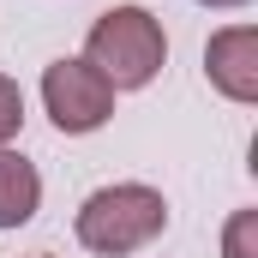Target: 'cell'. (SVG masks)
I'll return each instance as SVG.
<instances>
[{
    "label": "cell",
    "mask_w": 258,
    "mask_h": 258,
    "mask_svg": "<svg viewBox=\"0 0 258 258\" xmlns=\"http://www.w3.org/2000/svg\"><path fill=\"white\" fill-rule=\"evenodd\" d=\"M42 108H48V120H54L66 138H84V132L108 126L114 90H108V78L90 60H72V54H66V60L42 66Z\"/></svg>",
    "instance_id": "3957f363"
},
{
    "label": "cell",
    "mask_w": 258,
    "mask_h": 258,
    "mask_svg": "<svg viewBox=\"0 0 258 258\" xmlns=\"http://www.w3.org/2000/svg\"><path fill=\"white\" fill-rule=\"evenodd\" d=\"M42 258H48V252H42Z\"/></svg>",
    "instance_id": "9c48e42d"
},
{
    "label": "cell",
    "mask_w": 258,
    "mask_h": 258,
    "mask_svg": "<svg viewBox=\"0 0 258 258\" xmlns=\"http://www.w3.org/2000/svg\"><path fill=\"white\" fill-rule=\"evenodd\" d=\"M42 204V174L18 150H0V228H24Z\"/></svg>",
    "instance_id": "5b68a950"
},
{
    "label": "cell",
    "mask_w": 258,
    "mask_h": 258,
    "mask_svg": "<svg viewBox=\"0 0 258 258\" xmlns=\"http://www.w3.org/2000/svg\"><path fill=\"white\" fill-rule=\"evenodd\" d=\"M198 6H216V12H228V6H246V0H198Z\"/></svg>",
    "instance_id": "ba28073f"
},
{
    "label": "cell",
    "mask_w": 258,
    "mask_h": 258,
    "mask_svg": "<svg viewBox=\"0 0 258 258\" xmlns=\"http://www.w3.org/2000/svg\"><path fill=\"white\" fill-rule=\"evenodd\" d=\"M222 258H258V210H234L222 228Z\"/></svg>",
    "instance_id": "8992f818"
},
{
    "label": "cell",
    "mask_w": 258,
    "mask_h": 258,
    "mask_svg": "<svg viewBox=\"0 0 258 258\" xmlns=\"http://www.w3.org/2000/svg\"><path fill=\"white\" fill-rule=\"evenodd\" d=\"M78 240L102 258H126L138 246H150L162 228H168V204L156 186L144 180H114V186H96V192L78 204Z\"/></svg>",
    "instance_id": "6da1fadb"
},
{
    "label": "cell",
    "mask_w": 258,
    "mask_h": 258,
    "mask_svg": "<svg viewBox=\"0 0 258 258\" xmlns=\"http://www.w3.org/2000/svg\"><path fill=\"white\" fill-rule=\"evenodd\" d=\"M204 78H210L228 102L252 108L258 102V24H228V30H216V36L204 42Z\"/></svg>",
    "instance_id": "277c9868"
},
{
    "label": "cell",
    "mask_w": 258,
    "mask_h": 258,
    "mask_svg": "<svg viewBox=\"0 0 258 258\" xmlns=\"http://www.w3.org/2000/svg\"><path fill=\"white\" fill-rule=\"evenodd\" d=\"M84 60L108 78V90H144L162 60H168V36L156 24V12L144 6H108L90 36H84Z\"/></svg>",
    "instance_id": "7a4b0ae2"
},
{
    "label": "cell",
    "mask_w": 258,
    "mask_h": 258,
    "mask_svg": "<svg viewBox=\"0 0 258 258\" xmlns=\"http://www.w3.org/2000/svg\"><path fill=\"white\" fill-rule=\"evenodd\" d=\"M18 126H24V90L0 72V150H6V138H18Z\"/></svg>",
    "instance_id": "52a82bcc"
}]
</instances>
